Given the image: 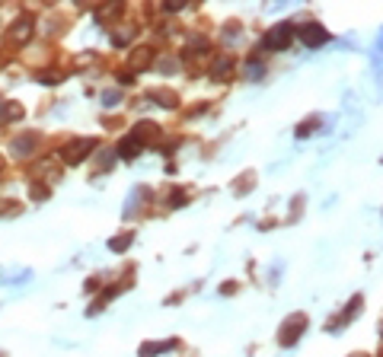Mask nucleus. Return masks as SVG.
I'll return each instance as SVG.
<instances>
[{
    "instance_id": "obj_19",
    "label": "nucleus",
    "mask_w": 383,
    "mask_h": 357,
    "mask_svg": "<svg viewBox=\"0 0 383 357\" xmlns=\"http://www.w3.org/2000/svg\"><path fill=\"white\" fill-rule=\"evenodd\" d=\"M249 77H255V80H259V77H262V64H259V61H249Z\"/></svg>"
},
{
    "instance_id": "obj_15",
    "label": "nucleus",
    "mask_w": 383,
    "mask_h": 357,
    "mask_svg": "<svg viewBox=\"0 0 383 357\" xmlns=\"http://www.w3.org/2000/svg\"><path fill=\"white\" fill-rule=\"evenodd\" d=\"M131 68H151V48H141V51H135V58H131Z\"/></svg>"
},
{
    "instance_id": "obj_1",
    "label": "nucleus",
    "mask_w": 383,
    "mask_h": 357,
    "mask_svg": "<svg viewBox=\"0 0 383 357\" xmlns=\"http://www.w3.org/2000/svg\"><path fill=\"white\" fill-rule=\"evenodd\" d=\"M303 332H307V312H294V316H287V319L281 322V328H278L281 348H291V344H297Z\"/></svg>"
},
{
    "instance_id": "obj_10",
    "label": "nucleus",
    "mask_w": 383,
    "mask_h": 357,
    "mask_svg": "<svg viewBox=\"0 0 383 357\" xmlns=\"http://www.w3.org/2000/svg\"><path fill=\"white\" fill-rule=\"evenodd\" d=\"M135 137L141 141V144H151V141H157L160 137V128L153 122H144V125H137L135 128Z\"/></svg>"
},
{
    "instance_id": "obj_24",
    "label": "nucleus",
    "mask_w": 383,
    "mask_h": 357,
    "mask_svg": "<svg viewBox=\"0 0 383 357\" xmlns=\"http://www.w3.org/2000/svg\"><path fill=\"white\" fill-rule=\"evenodd\" d=\"M380 48H383V35H380Z\"/></svg>"
},
{
    "instance_id": "obj_13",
    "label": "nucleus",
    "mask_w": 383,
    "mask_h": 357,
    "mask_svg": "<svg viewBox=\"0 0 383 357\" xmlns=\"http://www.w3.org/2000/svg\"><path fill=\"white\" fill-rule=\"evenodd\" d=\"M233 74V58H220V64H214V80H230Z\"/></svg>"
},
{
    "instance_id": "obj_8",
    "label": "nucleus",
    "mask_w": 383,
    "mask_h": 357,
    "mask_svg": "<svg viewBox=\"0 0 383 357\" xmlns=\"http://www.w3.org/2000/svg\"><path fill=\"white\" fill-rule=\"evenodd\" d=\"M141 150H144V144L137 141L135 134L121 137V141H119V157H121V160H135V157H141Z\"/></svg>"
},
{
    "instance_id": "obj_12",
    "label": "nucleus",
    "mask_w": 383,
    "mask_h": 357,
    "mask_svg": "<svg viewBox=\"0 0 383 357\" xmlns=\"http://www.w3.org/2000/svg\"><path fill=\"white\" fill-rule=\"evenodd\" d=\"M131 243H135V233H121V236H112V239H109V249H112V252H125Z\"/></svg>"
},
{
    "instance_id": "obj_3",
    "label": "nucleus",
    "mask_w": 383,
    "mask_h": 357,
    "mask_svg": "<svg viewBox=\"0 0 383 357\" xmlns=\"http://www.w3.org/2000/svg\"><path fill=\"white\" fill-rule=\"evenodd\" d=\"M294 29H297V26H294V23H278V26H275V29H269V32H265L262 45L269 48V51H285V48L291 45Z\"/></svg>"
},
{
    "instance_id": "obj_20",
    "label": "nucleus",
    "mask_w": 383,
    "mask_h": 357,
    "mask_svg": "<svg viewBox=\"0 0 383 357\" xmlns=\"http://www.w3.org/2000/svg\"><path fill=\"white\" fill-rule=\"evenodd\" d=\"M182 7H186L182 0H170V3H163V10H170V13H176V10H182Z\"/></svg>"
},
{
    "instance_id": "obj_4",
    "label": "nucleus",
    "mask_w": 383,
    "mask_h": 357,
    "mask_svg": "<svg viewBox=\"0 0 383 357\" xmlns=\"http://www.w3.org/2000/svg\"><path fill=\"white\" fill-rule=\"evenodd\" d=\"M294 35L301 38L307 48H320V45H326V42H329V32H326L320 23H303V26H297V29H294Z\"/></svg>"
},
{
    "instance_id": "obj_22",
    "label": "nucleus",
    "mask_w": 383,
    "mask_h": 357,
    "mask_svg": "<svg viewBox=\"0 0 383 357\" xmlns=\"http://www.w3.org/2000/svg\"><path fill=\"white\" fill-rule=\"evenodd\" d=\"M3 109H7V102H0V115H3Z\"/></svg>"
},
{
    "instance_id": "obj_16",
    "label": "nucleus",
    "mask_w": 383,
    "mask_h": 357,
    "mask_svg": "<svg viewBox=\"0 0 383 357\" xmlns=\"http://www.w3.org/2000/svg\"><path fill=\"white\" fill-rule=\"evenodd\" d=\"M131 38H135V29H131V26H125L121 32H112V42H115V45H128Z\"/></svg>"
},
{
    "instance_id": "obj_14",
    "label": "nucleus",
    "mask_w": 383,
    "mask_h": 357,
    "mask_svg": "<svg viewBox=\"0 0 383 357\" xmlns=\"http://www.w3.org/2000/svg\"><path fill=\"white\" fill-rule=\"evenodd\" d=\"M151 99H153V102H163V109H173L176 102H179V99H176V93H166V90H153Z\"/></svg>"
},
{
    "instance_id": "obj_17",
    "label": "nucleus",
    "mask_w": 383,
    "mask_h": 357,
    "mask_svg": "<svg viewBox=\"0 0 383 357\" xmlns=\"http://www.w3.org/2000/svg\"><path fill=\"white\" fill-rule=\"evenodd\" d=\"M119 99H121V93H119V90H105V93H103V102H105L109 109H112L115 102H119Z\"/></svg>"
},
{
    "instance_id": "obj_9",
    "label": "nucleus",
    "mask_w": 383,
    "mask_h": 357,
    "mask_svg": "<svg viewBox=\"0 0 383 357\" xmlns=\"http://www.w3.org/2000/svg\"><path fill=\"white\" fill-rule=\"evenodd\" d=\"M144 201H147V189H131V195H128V201H125V217H135Z\"/></svg>"
},
{
    "instance_id": "obj_5",
    "label": "nucleus",
    "mask_w": 383,
    "mask_h": 357,
    "mask_svg": "<svg viewBox=\"0 0 383 357\" xmlns=\"http://www.w3.org/2000/svg\"><path fill=\"white\" fill-rule=\"evenodd\" d=\"M32 26H36V19H32L29 13H23L13 26H10V38H13V42H20V45H23V42H29V38H32Z\"/></svg>"
},
{
    "instance_id": "obj_2",
    "label": "nucleus",
    "mask_w": 383,
    "mask_h": 357,
    "mask_svg": "<svg viewBox=\"0 0 383 357\" xmlns=\"http://www.w3.org/2000/svg\"><path fill=\"white\" fill-rule=\"evenodd\" d=\"M93 150H96V141H93V137H77V141L64 144V150H61V160L68 163V166H77V163H83Z\"/></svg>"
},
{
    "instance_id": "obj_11",
    "label": "nucleus",
    "mask_w": 383,
    "mask_h": 357,
    "mask_svg": "<svg viewBox=\"0 0 383 357\" xmlns=\"http://www.w3.org/2000/svg\"><path fill=\"white\" fill-rule=\"evenodd\" d=\"M170 348H176V342H151V344H144L137 354H141V357H153V354H160V351H170Z\"/></svg>"
},
{
    "instance_id": "obj_23",
    "label": "nucleus",
    "mask_w": 383,
    "mask_h": 357,
    "mask_svg": "<svg viewBox=\"0 0 383 357\" xmlns=\"http://www.w3.org/2000/svg\"><path fill=\"white\" fill-rule=\"evenodd\" d=\"M352 357H368V354H352Z\"/></svg>"
},
{
    "instance_id": "obj_21",
    "label": "nucleus",
    "mask_w": 383,
    "mask_h": 357,
    "mask_svg": "<svg viewBox=\"0 0 383 357\" xmlns=\"http://www.w3.org/2000/svg\"><path fill=\"white\" fill-rule=\"evenodd\" d=\"M176 68H179V64H176V61H163V64H160V70H163V74H173Z\"/></svg>"
},
{
    "instance_id": "obj_18",
    "label": "nucleus",
    "mask_w": 383,
    "mask_h": 357,
    "mask_svg": "<svg viewBox=\"0 0 383 357\" xmlns=\"http://www.w3.org/2000/svg\"><path fill=\"white\" fill-rule=\"evenodd\" d=\"M32 198H36V201H45L48 189H45V185H32Z\"/></svg>"
},
{
    "instance_id": "obj_6",
    "label": "nucleus",
    "mask_w": 383,
    "mask_h": 357,
    "mask_svg": "<svg viewBox=\"0 0 383 357\" xmlns=\"http://www.w3.org/2000/svg\"><path fill=\"white\" fill-rule=\"evenodd\" d=\"M361 303H364V300H361V294H354V296H352V303H348V312H342L338 319H332V322H329V332H338L342 326H348V322H352L354 316L361 312Z\"/></svg>"
},
{
    "instance_id": "obj_7",
    "label": "nucleus",
    "mask_w": 383,
    "mask_h": 357,
    "mask_svg": "<svg viewBox=\"0 0 383 357\" xmlns=\"http://www.w3.org/2000/svg\"><path fill=\"white\" fill-rule=\"evenodd\" d=\"M38 144V137L36 134H20V137H13V144H10V153L13 157H29L32 153V147Z\"/></svg>"
}]
</instances>
